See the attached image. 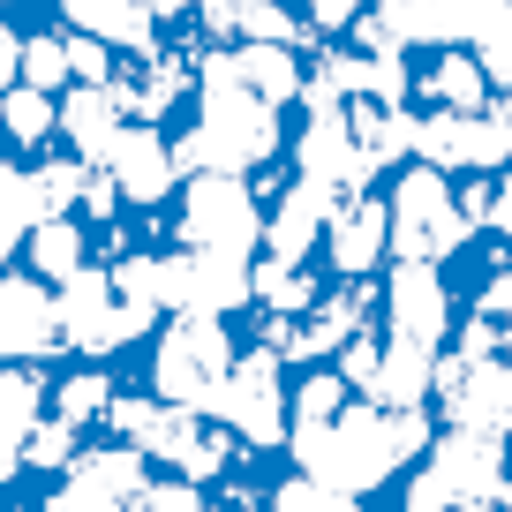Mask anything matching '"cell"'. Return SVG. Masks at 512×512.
<instances>
[{"label": "cell", "instance_id": "obj_1", "mask_svg": "<svg viewBox=\"0 0 512 512\" xmlns=\"http://www.w3.org/2000/svg\"><path fill=\"white\" fill-rule=\"evenodd\" d=\"M174 174H256L279 159V106L256 98L234 68V46L196 53V121L166 136Z\"/></svg>", "mask_w": 512, "mask_h": 512}, {"label": "cell", "instance_id": "obj_2", "mask_svg": "<svg viewBox=\"0 0 512 512\" xmlns=\"http://www.w3.org/2000/svg\"><path fill=\"white\" fill-rule=\"evenodd\" d=\"M287 445H294V460H302V475L362 497V490L400 475V460L430 452V415H422V407L347 400L332 422H287Z\"/></svg>", "mask_w": 512, "mask_h": 512}, {"label": "cell", "instance_id": "obj_3", "mask_svg": "<svg viewBox=\"0 0 512 512\" xmlns=\"http://www.w3.org/2000/svg\"><path fill=\"white\" fill-rule=\"evenodd\" d=\"M106 422L128 437V445H144L151 460H166L189 482H219L226 467H234V452H241V437L226 430L219 415L166 407V400H106Z\"/></svg>", "mask_w": 512, "mask_h": 512}, {"label": "cell", "instance_id": "obj_4", "mask_svg": "<svg viewBox=\"0 0 512 512\" xmlns=\"http://www.w3.org/2000/svg\"><path fill=\"white\" fill-rule=\"evenodd\" d=\"M226 369H234V339H226V317H196V309H174L159 354H151V384H159L166 407H196L211 415Z\"/></svg>", "mask_w": 512, "mask_h": 512}, {"label": "cell", "instance_id": "obj_5", "mask_svg": "<svg viewBox=\"0 0 512 512\" xmlns=\"http://www.w3.org/2000/svg\"><path fill=\"white\" fill-rule=\"evenodd\" d=\"M384 204H392V256H415V264H445L475 234L460 196L445 189V166H407L400 189L384 196Z\"/></svg>", "mask_w": 512, "mask_h": 512}, {"label": "cell", "instance_id": "obj_6", "mask_svg": "<svg viewBox=\"0 0 512 512\" xmlns=\"http://www.w3.org/2000/svg\"><path fill=\"white\" fill-rule=\"evenodd\" d=\"M174 241L181 249H211V256H256L264 249V211H256L249 174H189Z\"/></svg>", "mask_w": 512, "mask_h": 512}, {"label": "cell", "instance_id": "obj_7", "mask_svg": "<svg viewBox=\"0 0 512 512\" xmlns=\"http://www.w3.org/2000/svg\"><path fill=\"white\" fill-rule=\"evenodd\" d=\"M422 166H445V174H490V166H512V106H430L415 113V136H407Z\"/></svg>", "mask_w": 512, "mask_h": 512}, {"label": "cell", "instance_id": "obj_8", "mask_svg": "<svg viewBox=\"0 0 512 512\" xmlns=\"http://www.w3.org/2000/svg\"><path fill=\"white\" fill-rule=\"evenodd\" d=\"M497 482H505V437L445 430L430 445V467H422L415 490H407V512H452V505H467V497H497Z\"/></svg>", "mask_w": 512, "mask_h": 512}, {"label": "cell", "instance_id": "obj_9", "mask_svg": "<svg viewBox=\"0 0 512 512\" xmlns=\"http://www.w3.org/2000/svg\"><path fill=\"white\" fill-rule=\"evenodd\" d=\"M211 415H219L249 452L287 445V422H294V415H287V384H279V354L264 347V339H256L249 354H234V369H226Z\"/></svg>", "mask_w": 512, "mask_h": 512}, {"label": "cell", "instance_id": "obj_10", "mask_svg": "<svg viewBox=\"0 0 512 512\" xmlns=\"http://www.w3.org/2000/svg\"><path fill=\"white\" fill-rule=\"evenodd\" d=\"M53 324H61V347L91 354V362L151 332L136 309H121V294H113V272H98L91 256H83L76 272L61 279V294H53Z\"/></svg>", "mask_w": 512, "mask_h": 512}, {"label": "cell", "instance_id": "obj_11", "mask_svg": "<svg viewBox=\"0 0 512 512\" xmlns=\"http://www.w3.org/2000/svg\"><path fill=\"white\" fill-rule=\"evenodd\" d=\"M430 400L445 407L452 430H490V437H512V362H497V354H437V384Z\"/></svg>", "mask_w": 512, "mask_h": 512}, {"label": "cell", "instance_id": "obj_12", "mask_svg": "<svg viewBox=\"0 0 512 512\" xmlns=\"http://www.w3.org/2000/svg\"><path fill=\"white\" fill-rule=\"evenodd\" d=\"M452 339V302H445V279L437 264H415L400 256L392 279H384V347H407V354H445Z\"/></svg>", "mask_w": 512, "mask_h": 512}, {"label": "cell", "instance_id": "obj_13", "mask_svg": "<svg viewBox=\"0 0 512 512\" xmlns=\"http://www.w3.org/2000/svg\"><path fill=\"white\" fill-rule=\"evenodd\" d=\"M159 294H166V309H196V317H234L241 302H256V279H249V256L181 249V256H159Z\"/></svg>", "mask_w": 512, "mask_h": 512}, {"label": "cell", "instance_id": "obj_14", "mask_svg": "<svg viewBox=\"0 0 512 512\" xmlns=\"http://www.w3.org/2000/svg\"><path fill=\"white\" fill-rule=\"evenodd\" d=\"M144 482H151V452L144 445L83 452V460H68V482L46 497V512H121Z\"/></svg>", "mask_w": 512, "mask_h": 512}, {"label": "cell", "instance_id": "obj_15", "mask_svg": "<svg viewBox=\"0 0 512 512\" xmlns=\"http://www.w3.org/2000/svg\"><path fill=\"white\" fill-rule=\"evenodd\" d=\"M324 249H332V272L339 279H369L392 256V204L377 189H347L324 219Z\"/></svg>", "mask_w": 512, "mask_h": 512}, {"label": "cell", "instance_id": "obj_16", "mask_svg": "<svg viewBox=\"0 0 512 512\" xmlns=\"http://www.w3.org/2000/svg\"><path fill=\"white\" fill-rule=\"evenodd\" d=\"M294 159H302L309 181H324V189H339V196L377 181L369 151L354 144V128H347V98H339V106H309V128H302V144H294Z\"/></svg>", "mask_w": 512, "mask_h": 512}, {"label": "cell", "instance_id": "obj_17", "mask_svg": "<svg viewBox=\"0 0 512 512\" xmlns=\"http://www.w3.org/2000/svg\"><path fill=\"white\" fill-rule=\"evenodd\" d=\"M98 166L113 174V189H121L128 204H166V189L181 181L174 174V151H166V136H159V121H121Z\"/></svg>", "mask_w": 512, "mask_h": 512}, {"label": "cell", "instance_id": "obj_18", "mask_svg": "<svg viewBox=\"0 0 512 512\" xmlns=\"http://www.w3.org/2000/svg\"><path fill=\"white\" fill-rule=\"evenodd\" d=\"M339 189H324V181H287V196H279V211L264 219V256H279V264H309V249L324 241V219H332Z\"/></svg>", "mask_w": 512, "mask_h": 512}, {"label": "cell", "instance_id": "obj_19", "mask_svg": "<svg viewBox=\"0 0 512 512\" xmlns=\"http://www.w3.org/2000/svg\"><path fill=\"white\" fill-rule=\"evenodd\" d=\"M53 347H61L53 294L38 279H0V362H38Z\"/></svg>", "mask_w": 512, "mask_h": 512}, {"label": "cell", "instance_id": "obj_20", "mask_svg": "<svg viewBox=\"0 0 512 512\" xmlns=\"http://www.w3.org/2000/svg\"><path fill=\"white\" fill-rule=\"evenodd\" d=\"M128 113H121V98H113V83H76V91L61 98V113H53V128L68 136V151H76L83 166H98L106 159V144H113V128H121Z\"/></svg>", "mask_w": 512, "mask_h": 512}, {"label": "cell", "instance_id": "obj_21", "mask_svg": "<svg viewBox=\"0 0 512 512\" xmlns=\"http://www.w3.org/2000/svg\"><path fill=\"white\" fill-rule=\"evenodd\" d=\"M61 8H68L76 31H98L106 46H128L136 61L159 53V16H151L144 0H61Z\"/></svg>", "mask_w": 512, "mask_h": 512}, {"label": "cell", "instance_id": "obj_22", "mask_svg": "<svg viewBox=\"0 0 512 512\" xmlns=\"http://www.w3.org/2000/svg\"><path fill=\"white\" fill-rule=\"evenodd\" d=\"M38 415H46V384L31 369H8L0 362V482L23 467V445H31Z\"/></svg>", "mask_w": 512, "mask_h": 512}, {"label": "cell", "instance_id": "obj_23", "mask_svg": "<svg viewBox=\"0 0 512 512\" xmlns=\"http://www.w3.org/2000/svg\"><path fill=\"white\" fill-rule=\"evenodd\" d=\"M415 98H437V106H460V113L490 106V76H482L475 46H437V61L415 68Z\"/></svg>", "mask_w": 512, "mask_h": 512}, {"label": "cell", "instance_id": "obj_24", "mask_svg": "<svg viewBox=\"0 0 512 512\" xmlns=\"http://www.w3.org/2000/svg\"><path fill=\"white\" fill-rule=\"evenodd\" d=\"M362 324H369V279H347L332 302L317 294V302L302 309V347H309V362H317V354H339Z\"/></svg>", "mask_w": 512, "mask_h": 512}, {"label": "cell", "instance_id": "obj_25", "mask_svg": "<svg viewBox=\"0 0 512 512\" xmlns=\"http://www.w3.org/2000/svg\"><path fill=\"white\" fill-rule=\"evenodd\" d=\"M347 128H354V144L369 151V166H392V159H407L415 113H407V106H392V98H369V91H354V98H347Z\"/></svg>", "mask_w": 512, "mask_h": 512}, {"label": "cell", "instance_id": "obj_26", "mask_svg": "<svg viewBox=\"0 0 512 512\" xmlns=\"http://www.w3.org/2000/svg\"><path fill=\"white\" fill-rule=\"evenodd\" d=\"M234 68H241V83H249L256 98H272V106L302 98V61H294V46H279V38H241Z\"/></svg>", "mask_w": 512, "mask_h": 512}, {"label": "cell", "instance_id": "obj_27", "mask_svg": "<svg viewBox=\"0 0 512 512\" xmlns=\"http://www.w3.org/2000/svg\"><path fill=\"white\" fill-rule=\"evenodd\" d=\"M46 219V196H38V174L23 166H0V264L31 241V226Z\"/></svg>", "mask_w": 512, "mask_h": 512}, {"label": "cell", "instance_id": "obj_28", "mask_svg": "<svg viewBox=\"0 0 512 512\" xmlns=\"http://www.w3.org/2000/svg\"><path fill=\"white\" fill-rule=\"evenodd\" d=\"M53 113H61V98H53V91L16 83V91H0V136L31 151V144H46V136H53Z\"/></svg>", "mask_w": 512, "mask_h": 512}, {"label": "cell", "instance_id": "obj_29", "mask_svg": "<svg viewBox=\"0 0 512 512\" xmlns=\"http://www.w3.org/2000/svg\"><path fill=\"white\" fill-rule=\"evenodd\" d=\"M249 279H256V302L272 309V317H302V309L317 302V279H309L302 264H279V256H256Z\"/></svg>", "mask_w": 512, "mask_h": 512}, {"label": "cell", "instance_id": "obj_30", "mask_svg": "<svg viewBox=\"0 0 512 512\" xmlns=\"http://www.w3.org/2000/svg\"><path fill=\"white\" fill-rule=\"evenodd\" d=\"M23 249H31V272H38V279H68V272L83 264V226L68 219V211H61V219H38Z\"/></svg>", "mask_w": 512, "mask_h": 512}, {"label": "cell", "instance_id": "obj_31", "mask_svg": "<svg viewBox=\"0 0 512 512\" xmlns=\"http://www.w3.org/2000/svg\"><path fill=\"white\" fill-rule=\"evenodd\" d=\"M113 294H121V309H136L144 324H159V309H166V294H159V256H151V249L121 256V264H113Z\"/></svg>", "mask_w": 512, "mask_h": 512}, {"label": "cell", "instance_id": "obj_32", "mask_svg": "<svg viewBox=\"0 0 512 512\" xmlns=\"http://www.w3.org/2000/svg\"><path fill=\"white\" fill-rule=\"evenodd\" d=\"M347 400H354V384L339 377V369H309V377L294 384L287 415H294V422H332V415H339V407H347Z\"/></svg>", "mask_w": 512, "mask_h": 512}, {"label": "cell", "instance_id": "obj_33", "mask_svg": "<svg viewBox=\"0 0 512 512\" xmlns=\"http://www.w3.org/2000/svg\"><path fill=\"white\" fill-rule=\"evenodd\" d=\"M106 400H113V384H106V369H76V377L53 392V415H68L83 430V422H98L106 415Z\"/></svg>", "mask_w": 512, "mask_h": 512}, {"label": "cell", "instance_id": "obj_34", "mask_svg": "<svg viewBox=\"0 0 512 512\" xmlns=\"http://www.w3.org/2000/svg\"><path fill=\"white\" fill-rule=\"evenodd\" d=\"M272 512H362V505H354V490H332V482H317V475H294V482L272 490Z\"/></svg>", "mask_w": 512, "mask_h": 512}, {"label": "cell", "instance_id": "obj_35", "mask_svg": "<svg viewBox=\"0 0 512 512\" xmlns=\"http://www.w3.org/2000/svg\"><path fill=\"white\" fill-rule=\"evenodd\" d=\"M234 38H279V46H302V23H294L279 0H241V8H234Z\"/></svg>", "mask_w": 512, "mask_h": 512}, {"label": "cell", "instance_id": "obj_36", "mask_svg": "<svg viewBox=\"0 0 512 512\" xmlns=\"http://www.w3.org/2000/svg\"><path fill=\"white\" fill-rule=\"evenodd\" d=\"M362 91L407 106V98H415V68H407V53H362Z\"/></svg>", "mask_w": 512, "mask_h": 512}, {"label": "cell", "instance_id": "obj_37", "mask_svg": "<svg viewBox=\"0 0 512 512\" xmlns=\"http://www.w3.org/2000/svg\"><path fill=\"white\" fill-rule=\"evenodd\" d=\"M16 76H23V83H38V91H61V83H68V46H61V38H46V31L23 38Z\"/></svg>", "mask_w": 512, "mask_h": 512}, {"label": "cell", "instance_id": "obj_38", "mask_svg": "<svg viewBox=\"0 0 512 512\" xmlns=\"http://www.w3.org/2000/svg\"><path fill=\"white\" fill-rule=\"evenodd\" d=\"M76 460V422L68 415H38V430H31V445H23V467H68Z\"/></svg>", "mask_w": 512, "mask_h": 512}, {"label": "cell", "instance_id": "obj_39", "mask_svg": "<svg viewBox=\"0 0 512 512\" xmlns=\"http://www.w3.org/2000/svg\"><path fill=\"white\" fill-rule=\"evenodd\" d=\"M61 46H68V76L76 83H113V53H106L98 31H76V38H61Z\"/></svg>", "mask_w": 512, "mask_h": 512}, {"label": "cell", "instance_id": "obj_40", "mask_svg": "<svg viewBox=\"0 0 512 512\" xmlns=\"http://www.w3.org/2000/svg\"><path fill=\"white\" fill-rule=\"evenodd\" d=\"M377 362H384V339H369V324H362V332H354L347 347H339V377H347V384H362V392H369Z\"/></svg>", "mask_w": 512, "mask_h": 512}, {"label": "cell", "instance_id": "obj_41", "mask_svg": "<svg viewBox=\"0 0 512 512\" xmlns=\"http://www.w3.org/2000/svg\"><path fill=\"white\" fill-rule=\"evenodd\" d=\"M475 61H482V76H490V91H512V23L497 38H482Z\"/></svg>", "mask_w": 512, "mask_h": 512}, {"label": "cell", "instance_id": "obj_42", "mask_svg": "<svg viewBox=\"0 0 512 512\" xmlns=\"http://www.w3.org/2000/svg\"><path fill=\"white\" fill-rule=\"evenodd\" d=\"M460 211H467V219H490V174H475V181H467V189H460Z\"/></svg>", "mask_w": 512, "mask_h": 512}, {"label": "cell", "instance_id": "obj_43", "mask_svg": "<svg viewBox=\"0 0 512 512\" xmlns=\"http://www.w3.org/2000/svg\"><path fill=\"white\" fill-rule=\"evenodd\" d=\"M482 226L512 241V181H505V189H490V219H482Z\"/></svg>", "mask_w": 512, "mask_h": 512}, {"label": "cell", "instance_id": "obj_44", "mask_svg": "<svg viewBox=\"0 0 512 512\" xmlns=\"http://www.w3.org/2000/svg\"><path fill=\"white\" fill-rule=\"evenodd\" d=\"M16 61H23V38L0 23V91H8V76H16Z\"/></svg>", "mask_w": 512, "mask_h": 512}, {"label": "cell", "instance_id": "obj_45", "mask_svg": "<svg viewBox=\"0 0 512 512\" xmlns=\"http://www.w3.org/2000/svg\"><path fill=\"white\" fill-rule=\"evenodd\" d=\"M144 8H151L159 23H189V8H196V0H144Z\"/></svg>", "mask_w": 512, "mask_h": 512}, {"label": "cell", "instance_id": "obj_46", "mask_svg": "<svg viewBox=\"0 0 512 512\" xmlns=\"http://www.w3.org/2000/svg\"><path fill=\"white\" fill-rule=\"evenodd\" d=\"M452 512H505L497 497H467V505H452Z\"/></svg>", "mask_w": 512, "mask_h": 512}, {"label": "cell", "instance_id": "obj_47", "mask_svg": "<svg viewBox=\"0 0 512 512\" xmlns=\"http://www.w3.org/2000/svg\"><path fill=\"white\" fill-rule=\"evenodd\" d=\"M497 324H505V354H512V309H505V317H497Z\"/></svg>", "mask_w": 512, "mask_h": 512}, {"label": "cell", "instance_id": "obj_48", "mask_svg": "<svg viewBox=\"0 0 512 512\" xmlns=\"http://www.w3.org/2000/svg\"><path fill=\"white\" fill-rule=\"evenodd\" d=\"M121 512H144V490H136V497H128V505H121Z\"/></svg>", "mask_w": 512, "mask_h": 512}, {"label": "cell", "instance_id": "obj_49", "mask_svg": "<svg viewBox=\"0 0 512 512\" xmlns=\"http://www.w3.org/2000/svg\"><path fill=\"white\" fill-rule=\"evenodd\" d=\"M0 8H8V0H0Z\"/></svg>", "mask_w": 512, "mask_h": 512}]
</instances>
